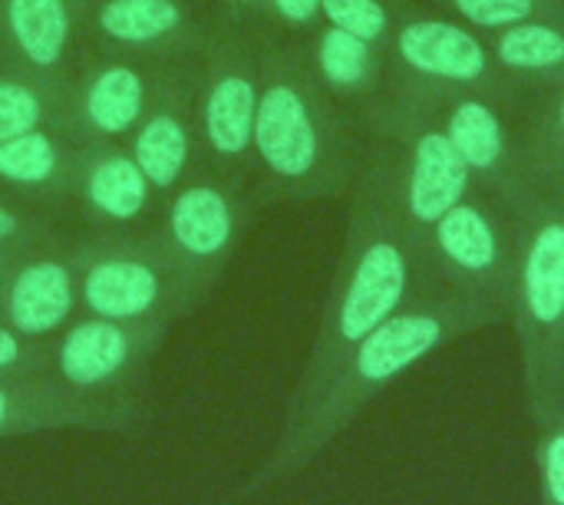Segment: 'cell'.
Returning a JSON list of instances; mask_svg holds the SVG:
<instances>
[{"instance_id":"cell-20","label":"cell","mask_w":564,"mask_h":505,"mask_svg":"<svg viewBox=\"0 0 564 505\" xmlns=\"http://www.w3.org/2000/svg\"><path fill=\"white\" fill-rule=\"evenodd\" d=\"M79 149L63 129H33L0 142V192L63 215L73 198Z\"/></svg>"},{"instance_id":"cell-29","label":"cell","mask_w":564,"mask_h":505,"mask_svg":"<svg viewBox=\"0 0 564 505\" xmlns=\"http://www.w3.org/2000/svg\"><path fill=\"white\" fill-rule=\"evenodd\" d=\"M254 20L281 23L288 30H314L321 20V0H254Z\"/></svg>"},{"instance_id":"cell-22","label":"cell","mask_w":564,"mask_h":505,"mask_svg":"<svg viewBox=\"0 0 564 505\" xmlns=\"http://www.w3.org/2000/svg\"><path fill=\"white\" fill-rule=\"evenodd\" d=\"M535 93L539 99L519 119L522 172L535 192L564 195V79Z\"/></svg>"},{"instance_id":"cell-7","label":"cell","mask_w":564,"mask_h":505,"mask_svg":"<svg viewBox=\"0 0 564 505\" xmlns=\"http://www.w3.org/2000/svg\"><path fill=\"white\" fill-rule=\"evenodd\" d=\"M241 185L245 182L202 165L162 198L152 228L178 271L192 308L218 281L251 222V202Z\"/></svg>"},{"instance_id":"cell-21","label":"cell","mask_w":564,"mask_h":505,"mask_svg":"<svg viewBox=\"0 0 564 505\" xmlns=\"http://www.w3.org/2000/svg\"><path fill=\"white\" fill-rule=\"evenodd\" d=\"M489 50L516 89H549L564 79L562 20H522L489 33Z\"/></svg>"},{"instance_id":"cell-9","label":"cell","mask_w":564,"mask_h":505,"mask_svg":"<svg viewBox=\"0 0 564 505\" xmlns=\"http://www.w3.org/2000/svg\"><path fill=\"white\" fill-rule=\"evenodd\" d=\"M169 324L79 314L50 341V374L89 404L135 413L132 394Z\"/></svg>"},{"instance_id":"cell-15","label":"cell","mask_w":564,"mask_h":505,"mask_svg":"<svg viewBox=\"0 0 564 505\" xmlns=\"http://www.w3.org/2000/svg\"><path fill=\"white\" fill-rule=\"evenodd\" d=\"M69 208L93 228V235H135L149 232L159 218L162 195L122 142L83 146Z\"/></svg>"},{"instance_id":"cell-13","label":"cell","mask_w":564,"mask_h":505,"mask_svg":"<svg viewBox=\"0 0 564 505\" xmlns=\"http://www.w3.org/2000/svg\"><path fill=\"white\" fill-rule=\"evenodd\" d=\"M79 311V238L63 235L17 255L0 275V321L33 341H53Z\"/></svg>"},{"instance_id":"cell-23","label":"cell","mask_w":564,"mask_h":505,"mask_svg":"<svg viewBox=\"0 0 564 505\" xmlns=\"http://www.w3.org/2000/svg\"><path fill=\"white\" fill-rule=\"evenodd\" d=\"M69 86L0 63V142L33 129H66Z\"/></svg>"},{"instance_id":"cell-18","label":"cell","mask_w":564,"mask_h":505,"mask_svg":"<svg viewBox=\"0 0 564 505\" xmlns=\"http://www.w3.org/2000/svg\"><path fill=\"white\" fill-rule=\"evenodd\" d=\"M135 413L89 404L66 390L53 374H3L0 377V440L53 433V430H99L129 433Z\"/></svg>"},{"instance_id":"cell-19","label":"cell","mask_w":564,"mask_h":505,"mask_svg":"<svg viewBox=\"0 0 564 505\" xmlns=\"http://www.w3.org/2000/svg\"><path fill=\"white\" fill-rule=\"evenodd\" d=\"M307 63L321 86L354 116L360 112L370 126L390 96V56L387 46L367 43L340 26H317L304 40Z\"/></svg>"},{"instance_id":"cell-17","label":"cell","mask_w":564,"mask_h":505,"mask_svg":"<svg viewBox=\"0 0 564 505\" xmlns=\"http://www.w3.org/2000/svg\"><path fill=\"white\" fill-rule=\"evenodd\" d=\"M83 17L69 0H0V63L69 86L83 66Z\"/></svg>"},{"instance_id":"cell-25","label":"cell","mask_w":564,"mask_h":505,"mask_svg":"<svg viewBox=\"0 0 564 505\" xmlns=\"http://www.w3.org/2000/svg\"><path fill=\"white\" fill-rule=\"evenodd\" d=\"M56 212L0 192V251H26L59 235Z\"/></svg>"},{"instance_id":"cell-6","label":"cell","mask_w":564,"mask_h":505,"mask_svg":"<svg viewBox=\"0 0 564 505\" xmlns=\"http://www.w3.org/2000/svg\"><path fill=\"white\" fill-rule=\"evenodd\" d=\"M79 311L106 321H175L192 301L149 228L79 238Z\"/></svg>"},{"instance_id":"cell-28","label":"cell","mask_w":564,"mask_h":505,"mask_svg":"<svg viewBox=\"0 0 564 505\" xmlns=\"http://www.w3.org/2000/svg\"><path fill=\"white\" fill-rule=\"evenodd\" d=\"M3 374H50V341H33L0 321V377Z\"/></svg>"},{"instance_id":"cell-1","label":"cell","mask_w":564,"mask_h":505,"mask_svg":"<svg viewBox=\"0 0 564 505\" xmlns=\"http://www.w3.org/2000/svg\"><path fill=\"white\" fill-rule=\"evenodd\" d=\"M433 284L440 281L426 271L423 251L400 208L393 159L387 146L373 139L357 175L340 268L291 407L307 404L367 334Z\"/></svg>"},{"instance_id":"cell-30","label":"cell","mask_w":564,"mask_h":505,"mask_svg":"<svg viewBox=\"0 0 564 505\" xmlns=\"http://www.w3.org/2000/svg\"><path fill=\"white\" fill-rule=\"evenodd\" d=\"M228 7H235V10H241V13H251L254 0H228Z\"/></svg>"},{"instance_id":"cell-33","label":"cell","mask_w":564,"mask_h":505,"mask_svg":"<svg viewBox=\"0 0 564 505\" xmlns=\"http://www.w3.org/2000/svg\"><path fill=\"white\" fill-rule=\"evenodd\" d=\"M251 13H254V7H251Z\"/></svg>"},{"instance_id":"cell-14","label":"cell","mask_w":564,"mask_h":505,"mask_svg":"<svg viewBox=\"0 0 564 505\" xmlns=\"http://www.w3.org/2000/svg\"><path fill=\"white\" fill-rule=\"evenodd\" d=\"M195 66L198 53L182 56L169 69L162 89L155 93L145 116L126 139L129 155L162 198L175 192L195 169H202V142L195 119Z\"/></svg>"},{"instance_id":"cell-10","label":"cell","mask_w":564,"mask_h":505,"mask_svg":"<svg viewBox=\"0 0 564 505\" xmlns=\"http://www.w3.org/2000/svg\"><path fill=\"white\" fill-rule=\"evenodd\" d=\"M390 79L423 86L433 93L489 89L516 96L519 89L502 76L489 43L466 23L433 13H400L387 43Z\"/></svg>"},{"instance_id":"cell-11","label":"cell","mask_w":564,"mask_h":505,"mask_svg":"<svg viewBox=\"0 0 564 505\" xmlns=\"http://www.w3.org/2000/svg\"><path fill=\"white\" fill-rule=\"evenodd\" d=\"M178 60L182 56H86L69 83V112L63 132L79 146H126Z\"/></svg>"},{"instance_id":"cell-8","label":"cell","mask_w":564,"mask_h":505,"mask_svg":"<svg viewBox=\"0 0 564 505\" xmlns=\"http://www.w3.org/2000/svg\"><path fill=\"white\" fill-rule=\"evenodd\" d=\"M420 251L426 271L443 288L496 304L509 314L519 251L516 215L509 205L473 189L426 232Z\"/></svg>"},{"instance_id":"cell-26","label":"cell","mask_w":564,"mask_h":505,"mask_svg":"<svg viewBox=\"0 0 564 505\" xmlns=\"http://www.w3.org/2000/svg\"><path fill=\"white\" fill-rule=\"evenodd\" d=\"M321 17L367 43L387 46L393 33V7L387 0H321Z\"/></svg>"},{"instance_id":"cell-16","label":"cell","mask_w":564,"mask_h":505,"mask_svg":"<svg viewBox=\"0 0 564 505\" xmlns=\"http://www.w3.org/2000/svg\"><path fill=\"white\" fill-rule=\"evenodd\" d=\"M83 30L96 53L188 56L202 50L208 23L188 0H93L83 10Z\"/></svg>"},{"instance_id":"cell-32","label":"cell","mask_w":564,"mask_h":505,"mask_svg":"<svg viewBox=\"0 0 564 505\" xmlns=\"http://www.w3.org/2000/svg\"><path fill=\"white\" fill-rule=\"evenodd\" d=\"M69 3H73V7H76V10H79V17H83V10H86V7H89V3H93V0H69Z\"/></svg>"},{"instance_id":"cell-3","label":"cell","mask_w":564,"mask_h":505,"mask_svg":"<svg viewBox=\"0 0 564 505\" xmlns=\"http://www.w3.org/2000/svg\"><path fill=\"white\" fill-rule=\"evenodd\" d=\"M251 169L274 198H327L360 175L350 112L314 76L304 43L264 33Z\"/></svg>"},{"instance_id":"cell-27","label":"cell","mask_w":564,"mask_h":505,"mask_svg":"<svg viewBox=\"0 0 564 505\" xmlns=\"http://www.w3.org/2000/svg\"><path fill=\"white\" fill-rule=\"evenodd\" d=\"M539 493L542 505H564V407L562 413L539 430Z\"/></svg>"},{"instance_id":"cell-24","label":"cell","mask_w":564,"mask_h":505,"mask_svg":"<svg viewBox=\"0 0 564 505\" xmlns=\"http://www.w3.org/2000/svg\"><path fill=\"white\" fill-rule=\"evenodd\" d=\"M463 23L476 30H502L522 20H562L564 0H443Z\"/></svg>"},{"instance_id":"cell-2","label":"cell","mask_w":564,"mask_h":505,"mask_svg":"<svg viewBox=\"0 0 564 505\" xmlns=\"http://www.w3.org/2000/svg\"><path fill=\"white\" fill-rule=\"evenodd\" d=\"M502 321H509L502 308L449 291L443 284L420 291L390 321L367 334L307 404L288 410L284 433L271 460L251 480L248 493L268 490L311 466L314 456L330 447L344 433V427L410 367H416L449 341L479 327H496Z\"/></svg>"},{"instance_id":"cell-4","label":"cell","mask_w":564,"mask_h":505,"mask_svg":"<svg viewBox=\"0 0 564 505\" xmlns=\"http://www.w3.org/2000/svg\"><path fill=\"white\" fill-rule=\"evenodd\" d=\"M516 288L509 321L516 324L525 397L535 430L564 407V195L535 192L516 208Z\"/></svg>"},{"instance_id":"cell-12","label":"cell","mask_w":564,"mask_h":505,"mask_svg":"<svg viewBox=\"0 0 564 505\" xmlns=\"http://www.w3.org/2000/svg\"><path fill=\"white\" fill-rule=\"evenodd\" d=\"M516 96L489 89H453L440 93V112L446 136L473 172L476 189L489 192L502 205L516 208L532 195L519 155V119L506 116Z\"/></svg>"},{"instance_id":"cell-31","label":"cell","mask_w":564,"mask_h":505,"mask_svg":"<svg viewBox=\"0 0 564 505\" xmlns=\"http://www.w3.org/2000/svg\"><path fill=\"white\" fill-rule=\"evenodd\" d=\"M26 251H30V248H26ZM17 255H23V251H0V275H3V268H7Z\"/></svg>"},{"instance_id":"cell-5","label":"cell","mask_w":564,"mask_h":505,"mask_svg":"<svg viewBox=\"0 0 564 505\" xmlns=\"http://www.w3.org/2000/svg\"><path fill=\"white\" fill-rule=\"evenodd\" d=\"M264 33L268 26H261V20L225 7V13L208 23L198 50L195 119L202 165L235 182H245L251 169Z\"/></svg>"}]
</instances>
